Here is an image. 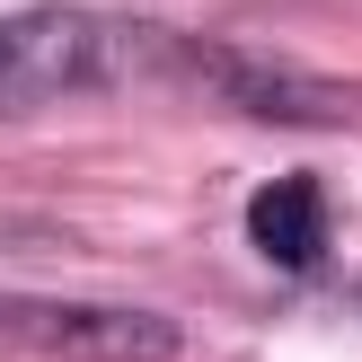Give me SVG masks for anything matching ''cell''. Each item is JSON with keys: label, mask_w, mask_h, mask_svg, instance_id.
<instances>
[{"label": "cell", "mask_w": 362, "mask_h": 362, "mask_svg": "<svg viewBox=\"0 0 362 362\" xmlns=\"http://www.w3.org/2000/svg\"><path fill=\"white\" fill-rule=\"evenodd\" d=\"M151 62H159L151 35L115 27L98 9H18V18H0V115L53 106L71 88H115Z\"/></svg>", "instance_id": "cell-1"}, {"label": "cell", "mask_w": 362, "mask_h": 362, "mask_svg": "<svg viewBox=\"0 0 362 362\" xmlns=\"http://www.w3.org/2000/svg\"><path fill=\"white\" fill-rule=\"evenodd\" d=\"M0 336L62 362H177V318L106 310V300H0Z\"/></svg>", "instance_id": "cell-2"}, {"label": "cell", "mask_w": 362, "mask_h": 362, "mask_svg": "<svg viewBox=\"0 0 362 362\" xmlns=\"http://www.w3.org/2000/svg\"><path fill=\"white\" fill-rule=\"evenodd\" d=\"M247 239H257L265 265L318 274V265H327V186H318V177H274V186H257Z\"/></svg>", "instance_id": "cell-3"}]
</instances>
